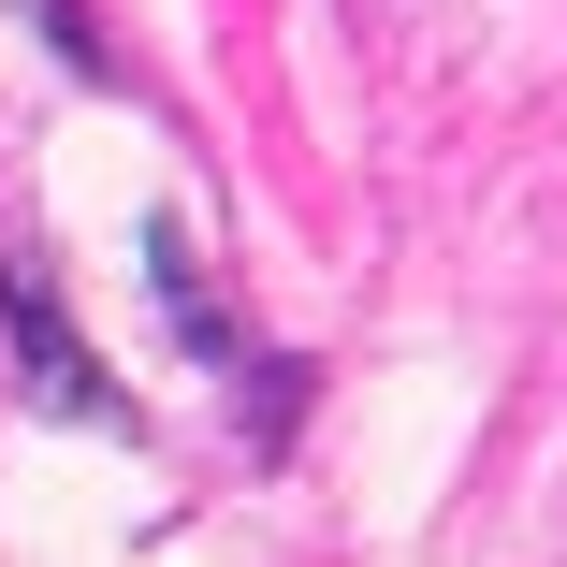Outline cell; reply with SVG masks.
Here are the masks:
<instances>
[{
	"label": "cell",
	"mask_w": 567,
	"mask_h": 567,
	"mask_svg": "<svg viewBox=\"0 0 567 567\" xmlns=\"http://www.w3.org/2000/svg\"><path fill=\"white\" fill-rule=\"evenodd\" d=\"M146 277H161V306H175V334H189V350L248 379V334L218 320V291H204V262H189V234H175V218H161V234H146Z\"/></svg>",
	"instance_id": "2"
},
{
	"label": "cell",
	"mask_w": 567,
	"mask_h": 567,
	"mask_svg": "<svg viewBox=\"0 0 567 567\" xmlns=\"http://www.w3.org/2000/svg\"><path fill=\"white\" fill-rule=\"evenodd\" d=\"M0 364H16V393H30L44 422H102V436L132 422V393L87 364V334L59 320V291H44V262H30V248H0Z\"/></svg>",
	"instance_id": "1"
}]
</instances>
